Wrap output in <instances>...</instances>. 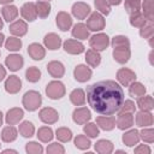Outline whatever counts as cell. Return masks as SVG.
Wrapping results in <instances>:
<instances>
[{
  "instance_id": "cell-25",
  "label": "cell",
  "mask_w": 154,
  "mask_h": 154,
  "mask_svg": "<svg viewBox=\"0 0 154 154\" xmlns=\"http://www.w3.org/2000/svg\"><path fill=\"white\" fill-rule=\"evenodd\" d=\"M138 141H140V135H138L137 130H130L123 135V142L128 147H132V146L137 144Z\"/></svg>"
},
{
  "instance_id": "cell-40",
  "label": "cell",
  "mask_w": 154,
  "mask_h": 154,
  "mask_svg": "<svg viewBox=\"0 0 154 154\" xmlns=\"http://www.w3.org/2000/svg\"><path fill=\"white\" fill-rule=\"evenodd\" d=\"M129 93H130V95L131 96H142V95H144V93H146V88L141 84V83H132L131 85H130V88H129Z\"/></svg>"
},
{
  "instance_id": "cell-43",
  "label": "cell",
  "mask_w": 154,
  "mask_h": 154,
  "mask_svg": "<svg viewBox=\"0 0 154 154\" xmlns=\"http://www.w3.org/2000/svg\"><path fill=\"white\" fill-rule=\"evenodd\" d=\"M153 20H148L142 28H141V31H140V35L144 38H150L153 37Z\"/></svg>"
},
{
  "instance_id": "cell-20",
  "label": "cell",
  "mask_w": 154,
  "mask_h": 154,
  "mask_svg": "<svg viewBox=\"0 0 154 154\" xmlns=\"http://www.w3.org/2000/svg\"><path fill=\"white\" fill-rule=\"evenodd\" d=\"M43 41H45L46 47H48L49 49H58L60 47V45H61V38L57 34H53V32L47 34L45 36Z\"/></svg>"
},
{
  "instance_id": "cell-9",
  "label": "cell",
  "mask_w": 154,
  "mask_h": 154,
  "mask_svg": "<svg viewBox=\"0 0 154 154\" xmlns=\"http://www.w3.org/2000/svg\"><path fill=\"white\" fill-rule=\"evenodd\" d=\"M73 120L77 123V124H85L88 120H90L91 116H90V112L87 107H79L77 109L73 111V116H72Z\"/></svg>"
},
{
  "instance_id": "cell-53",
  "label": "cell",
  "mask_w": 154,
  "mask_h": 154,
  "mask_svg": "<svg viewBox=\"0 0 154 154\" xmlns=\"http://www.w3.org/2000/svg\"><path fill=\"white\" fill-rule=\"evenodd\" d=\"M5 76H6V70L0 65V81H2Z\"/></svg>"
},
{
  "instance_id": "cell-22",
  "label": "cell",
  "mask_w": 154,
  "mask_h": 154,
  "mask_svg": "<svg viewBox=\"0 0 154 154\" xmlns=\"http://www.w3.org/2000/svg\"><path fill=\"white\" fill-rule=\"evenodd\" d=\"M72 36L76 37V38H79V40H85V38H88V36H89V30H88L87 25L83 24V23L76 24V25L73 26V29H72Z\"/></svg>"
},
{
  "instance_id": "cell-57",
  "label": "cell",
  "mask_w": 154,
  "mask_h": 154,
  "mask_svg": "<svg viewBox=\"0 0 154 154\" xmlns=\"http://www.w3.org/2000/svg\"><path fill=\"white\" fill-rule=\"evenodd\" d=\"M1 123H2V113L0 112V125H1Z\"/></svg>"
},
{
  "instance_id": "cell-7",
  "label": "cell",
  "mask_w": 154,
  "mask_h": 154,
  "mask_svg": "<svg viewBox=\"0 0 154 154\" xmlns=\"http://www.w3.org/2000/svg\"><path fill=\"white\" fill-rule=\"evenodd\" d=\"M20 13L23 16L24 19L29 20V22H32L36 19L37 17V12H36V6L34 2H26L20 8Z\"/></svg>"
},
{
  "instance_id": "cell-2",
  "label": "cell",
  "mask_w": 154,
  "mask_h": 154,
  "mask_svg": "<svg viewBox=\"0 0 154 154\" xmlns=\"http://www.w3.org/2000/svg\"><path fill=\"white\" fill-rule=\"evenodd\" d=\"M42 102V99H41V95L35 91V90H30V91H26L23 96V105L24 107L28 109V111H35L38 108V106L41 105Z\"/></svg>"
},
{
  "instance_id": "cell-1",
  "label": "cell",
  "mask_w": 154,
  "mask_h": 154,
  "mask_svg": "<svg viewBox=\"0 0 154 154\" xmlns=\"http://www.w3.org/2000/svg\"><path fill=\"white\" fill-rule=\"evenodd\" d=\"M87 100L96 113L112 116L120 109L124 102V91L114 81H100L88 87Z\"/></svg>"
},
{
  "instance_id": "cell-33",
  "label": "cell",
  "mask_w": 154,
  "mask_h": 154,
  "mask_svg": "<svg viewBox=\"0 0 154 154\" xmlns=\"http://www.w3.org/2000/svg\"><path fill=\"white\" fill-rule=\"evenodd\" d=\"M149 19H147L141 12H137V13H134V14H130V23L132 26H136V28H142Z\"/></svg>"
},
{
  "instance_id": "cell-39",
  "label": "cell",
  "mask_w": 154,
  "mask_h": 154,
  "mask_svg": "<svg viewBox=\"0 0 154 154\" xmlns=\"http://www.w3.org/2000/svg\"><path fill=\"white\" fill-rule=\"evenodd\" d=\"M5 47H6V49L12 51V52L18 51L22 47V41H20V38H17V37H8L5 42Z\"/></svg>"
},
{
  "instance_id": "cell-23",
  "label": "cell",
  "mask_w": 154,
  "mask_h": 154,
  "mask_svg": "<svg viewBox=\"0 0 154 154\" xmlns=\"http://www.w3.org/2000/svg\"><path fill=\"white\" fill-rule=\"evenodd\" d=\"M47 70H48L49 75H52L53 77H61L65 72L64 65L60 61H51L47 65Z\"/></svg>"
},
{
  "instance_id": "cell-55",
  "label": "cell",
  "mask_w": 154,
  "mask_h": 154,
  "mask_svg": "<svg viewBox=\"0 0 154 154\" xmlns=\"http://www.w3.org/2000/svg\"><path fill=\"white\" fill-rule=\"evenodd\" d=\"M4 38H5V36H4V35H2L1 32H0V46H1L2 43H4Z\"/></svg>"
},
{
  "instance_id": "cell-46",
  "label": "cell",
  "mask_w": 154,
  "mask_h": 154,
  "mask_svg": "<svg viewBox=\"0 0 154 154\" xmlns=\"http://www.w3.org/2000/svg\"><path fill=\"white\" fill-rule=\"evenodd\" d=\"M112 46H113V48H116V47H129L130 42H129L128 37H125V36H116L112 40Z\"/></svg>"
},
{
  "instance_id": "cell-24",
  "label": "cell",
  "mask_w": 154,
  "mask_h": 154,
  "mask_svg": "<svg viewBox=\"0 0 154 154\" xmlns=\"http://www.w3.org/2000/svg\"><path fill=\"white\" fill-rule=\"evenodd\" d=\"M85 61L90 65V66H93V67H96L100 63H101V55L99 54V52L97 51H95V49H88L87 51V53H85Z\"/></svg>"
},
{
  "instance_id": "cell-45",
  "label": "cell",
  "mask_w": 154,
  "mask_h": 154,
  "mask_svg": "<svg viewBox=\"0 0 154 154\" xmlns=\"http://www.w3.org/2000/svg\"><path fill=\"white\" fill-rule=\"evenodd\" d=\"M143 16L149 19L153 20V0H144L143 1Z\"/></svg>"
},
{
  "instance_id": "cell-13",
  "label": "cell",
  "mask_w": 154,
  "mask_h": 154,
  "mask_svg": "<svg viewBox=\"0 0 154 154\" xmlns=\"http://www.w3.org/2000/svg\"><path fill=\"white\" fill-rule=\"evenodd\" d=\"M113 58L119 64H125L130 58L129 47H116L113 51Z\"/></svg>"
},
{
  "instance_id": "cell-29",
  "label": "cell",
  "mask_w": 154,
  "mask_h": 154,
  "mask_svg": "<svg viewBox=\"0 0 154 154\" xmlns=\"http://www.w3.org/2000/svg\"><path fill=\"white\" fill-rule=\"evenodd\" d=\"M35 6H36V12H37V16L38 17H41V18L48 17V14L51 12V5H49L48 1L40 0V1H37L35 4Z\"/></svg>"
},
{
  "instance_id": "cell-42",
  "label": "cell",
  "mask_w": 154,
  "mask_h": 154,
  "mask_svg": "<svg viewBox=\"0 0 154 154\" xmlns=\"http://www.w3.org/2000/svg\"><path fill=\"white\" fill-rule=\"evenodd\" d=\"M94 4H95V7L96 10H99L101 13L103 14H109L111 12V5L108 4L107 0H94Z\"/></svg>"
},
{
  "instance_id": "cell-4",
  "label": "cell",
  "mask_w": 154,
  "mask_h": 154,
  "mask_svg": "<svg viewBox=\"0 0 154 154\" xmlns=\"http://www.w3.org/2000/svg\"><path fill=\"white\" fill-rule=\"evenodd\" d=\"M87 28L91 31H99L105 28V19L99 12H93L87 20Z\"/></svg>"
},
{
  "instance_id": "cell-56",
  "label": "cell",
  "mask_w": 154,
  "mask_h": 154,
  "mask_svg": "<svg viewBox=\"0 0 154 154\" xmlns=\"http://www.w3.org/2000/svg\"><path fill=\"white\" fill-rule=\"evenodd\" d=\"M13 0H0V4H10Z\"/></svg>"
},
{
  "instance_id": "cell-52",
  "label": "cell",
  "mask_w": 154,
  "mask_h": 154,
  "mask_svg": "<svg viewBox=\"0 0 154 154\" xmlns=\"http://www.w3.org/2000/svg\"><path fill=\"white\" fill-rule=\"evenodd\" d=\"M135 153H150V149H149V147H147V146H144V144H142V146H140L138 148H136L135 149Z\"/></svg>"
},
{
  "instance_id": "cell-18",
  "label": "cell",
  "mask_w": 154,
  "mask_h": 154,
  "mask_svg": "<svg viewBox=\"0 0 154 154\" xmlns=\"http://www.w3.org/2000/svg\"><path fill=\"white\" fill-rule=\"evenodd\" d=\"M28 53L34 60H41L45 58V54H46L45 48L38 43H31L28 47Z\"/></svg>"
},
{
  "instance_id": "cell-10",
  "label": "cell",
  "mask_w": 154,
  "mask_h": 154,
  "mask_svg": "<svg viewBox=\"0 0 154 154\" xmlns=\"http://www.w3.org/2000/svg\"><path fill=\"white\" fill-rule=\"evenodd\" d=\"M90 13V7L89 5L84 2H76L72 6V14L77 17L78 19H84L88 14Z\"/></svg>"
},
{
  "instance_id": "cell-15",
  "label": "cell",
  "mask_w": 154,
  "mask_h": 154,
  "mask_svg": "<svg viewBox=\"0 0 154 154\" xmlns=\"http://www.w3.org/2000/svg\"><path fill=\"white\" fill-rule=\"evenodd\" d=\"M55 19H57L58 28L60 30H63V31H66L67 29H70V26L72 24V19H71L70 14L66 13V12H59L57 14V18Z\"/></svg>"
},
{
  "instance_id": "cell-47",
  "label": "cell",
  "mask_w": 154,
  "mask_h": 154,
  "mask_svg": "<svg viewBox=\"0 0 154 154\" xmlns=\"http://www.w3.org/2000/svg\"><path fill=\"white\" fill-rule=\"evenodd\" d=\"M83 130H84V132H85L89 137H96V136L99 135V129H97V126H96L94 123L87 124Z\"/></svg>"
},
{
  "instance_id": "cell-30",
  "label": "cell",
  "mask_w": 154,
  "mask_h": 154,
  "mask_svg": "<svg viewBox=\"0 0 154 154\" xmlns=\"http://www.w3.org/2000/svg\"><path fill=\"white\" fill-rule=\"evenodd\" d=\"M95 150L101 154H108L113 150V144L107 140H100L99 142L95 143Z\"/></svg>"
},
{
  "instance_id": "cell-12",
  "label": "cell",
  "mask_w": 154,
  "mask_h": 154,
  "mask_svg": "<svg viewBox=\"0 0 154 154\" xmlns=\"http://www.w3.org/2000/svg\"><path fill=\"white\" fill-rule=\"evenodd\" d=\"M20 88H22V82L17 76H10L5 82V89L7 93L16 94L20 90Z\"/></svg>"
},
{
  "instance_id": "cell-58",
  "label": "cell",
  "mask_w": 154,
  "mask_h": 154,
  "mask_svg": "<svg viewBox=\"0 0 154 154\" xmlns=\"http://www.w3.org/2000/svg\"><path fill=\"white\" fill-rule=\"evenodd\" d=\"M2 28V20H1V18H0V29Z\"/></svg>"
},
{
  "instance_id": "cell-26",
  "label": "cell",
  "mask_w": 154,
  "mask_h": 154,
  "mask_svg": "<svg viewBox=\"0 0 154 154\" xmlns=\"http://www.w3.org/2000/svg\"><path fill=\"white\" fill-rule=\"evenodd\" d=\"M1 13H2L5 20L10 23V22H12L13 19H16V17L18 16V10H17V7L13 6V5H6V6H4V7L1 8Z\"/></svg>"
},
{
  "instance_id": "cell-44",
  "label": "cell",
  "mask_w": 154,
  "mask_h": 154,
  "mask_svg": "<svg viewBox=\"0 0 154 154\" xmlns=\"http://www.w3.org/2000/svg\"><path fill=\"white\" fill-rule=\"evenodd\" d=\"M75 146L79 149H88L90 147V141H89V138H87V136L78 135L75 138Z\"/></svg>"
},
{
  "instance_id": "cell-8",
  "label": "cell",
  "mask_w": 154,
  "mask_h": 154,
  "mask_svg": "<svg viewBox=\"0 0 154 154\" xmlns=\"http://www.w3.org/2000/svg\"><path fill=\"white\" fill-rule=\"evenodd\" d=\"M117 78L118 81L123 84V85H129L130 83H132L136 79V75L134 71L129 70V69H120L117 73Z\"/></svg>"
},
{
  "instance_id": "cell-5",
  "label": "cell",
  "mask_w": 154,
  "mask_h": 154,
  "mask_svg": "<svg viewBox=\"0 0 154 154\" xmlns=\"http://www.w3.org/2000/svg\"><path fill=\"white\" fill-rule=\"evenodd\" d=\"M109 43V40H108V36L106 34H97V35H94L90 40H89V45L95 51H103L107 48Z\"/></svg>"
},
{
  "instance_id": "cell-38",
  "label": "cell",
  "mask_w": 154,
  "mask_h": 154,
  "mask_svg": "<svg viewBox=\"0 0 154 154\" xmlns=\"http://www.w3.org/2000/svg\"><path fill=\"white\" fill-rule=\"evenodd\" d=\"M25 77H26V79H28L29 82L35 83V82H37V81L40 79V77H41V72H40V70H38L37 67L31 66V67H29V69L26 70V72H25Z\"/></svg>"
},
{
  "instance_id": "cell-28",
  "label": "cell",
  "mask_w": 154,
  "mask_h": 154,
  "mask_svg": "<svg viewBox=\"0 0 154 154\" xmlns=\"http://www.w3.org/2000/svg\"><path fill=\"white\" fill-rule=\"evenodd\" d=\"M96 123L99 124V126L103 130H112L114 126H116V120L113 117H108V116H105V117H97L96 118Z\"/></svg>"
},
{
  "instance_id": "cell-14",
  "label": "cell",
  "mask_w": 154,
  "mask_h": 154,
  "mask_svg": "<svg viewBox=\"0 0 154 154\" xmlns=\"http://www.w3.org/2000/svg\"><path fill=\"white\" fill-rule=\"evenodd\" d=\"M73 75L78 82H87L91 77V70L89 67H87L85 65H78V66H76Z\"/></svg>"
},
{
  "instance_id": "cell-11",
  "label": "cell",
  "mask_w": 154,
  "mask_h": 154,
  "mask_svg": "<svg viewBox=\"0 0 154 154\" xmlns=\"http://www.w3.org/2000/svg\"><path fill=\"white\" fill-rule=\"evenodd\" d=\"M5 64H6V66H7L11 71H17V70H19V69L23 66V64H24L23 57H22V55H18V54H11V55H8V57L6 58Z\"/></svg>"
},
{
  "instance_id": "cell-16",
  "label": "cell",
  "mask_w": 154,
  "mask_h": 154,
  "mask_svg": "<svg viewBox=\"0 0 154 154\" xmlns=\"http://www.w3.org/2000/svg\"><path fill=\"white\" fill-rule=\"evenodd\" d=\"M64 49L70 54H79L84 51V46L76 40H67L64 42Z\"/></svg>"
},
{
  "instance_id": "cell-27",
  "label": "cell",
  "mask_w": 154,
  "mask_h": 154,
  "mask_svg": "<svg viewBox=\"0 0 154 154\" xmlns=\"http://www.w3.org/2000/svg\"><path fill=\"white\" fill-rule=\"evenodd\" d=\"M136 124L138 126H148L153 124V117L150 113L146 111H141L136 116Z\"/></svg>"
},
{
  "instance_id": "cell-48",
  "label": "cell",
  "mask_w": 154,
  "mask_h": 154,
  "mask_svg": "<svg viewBox=\"0 0 154 154\" xmlns=\"http://www.w3.org/2000/svg\"><path fill=\"white\" fill-rule=\"evenodd\" d=\"M25 149H26L28 153H32V154H37V153H42L43 152V148L36 142H29L26 144Z\"/></svg>"
},
{
  "instance_id": "cell-41",
  "label": "cell",
  "mask_w": 154,
  "mask_h": 154,
  "mask_svg": "<svg viewBox=\"0 0 154 154\" xmlns=\"http://www.w3.org/2000/svg\"><path fill=\"white\" fill-rule=\"evenodd\" d=\"M57 137L61 142H67V141H70L72 138V132L67 128H59L57 130Z\"/></svg>"
},
{
  "instance_id": "cell-35",
  "label": "cell",
  "mask_w": 154,
  "mask_h": 154,
  "mask_svg": "<svg viewBox=\"0 0 154 154\" xmlns=\"http://www.w3.org/2000/svg\"><path fill=\"white\" fill-rule=\"evenodd\" d=\"M125 10L129 14H134L140 12L141 10V0H125Z\"/></svg>"
},
{
  "instance_id": "cell-50",
  "label": "cell",
  "mask_w": 154,
  "mask_h": 154,
  "mask_svg": "<svg viewBox=\"0 0 154 154\" xmlns=\"http://www.w3.org/2000/svg\"><path fill=\"white\" fill-rule=\"evenodd\" d=\"M120 109H122V112H120V113H123V112H128V113H134V112H135V103H134L132 101L128 100V101H125V103L123 102V105H122Z\"/></svg>"
},
{
  "instance_id": "cell-32",
  "label": "cell",
  "mask_w": 154,
  "mask_h": 154,
  "mask_svg": "<svg viewBox=\"0 0 154 154\" xmlns=\"http://www.w3.org/2000/svg\"><path fill=\"white\" fill-rule=\"evenodd\" d=\"M1 138L4 142H12L17 138V130L13 126H6L4 128L1 132Z\"/></svg>"
},
{
  "instance_id": "cell-49",
  "label": "cell",
  "mask_w": 154,
  "mask_h": 154,
  "mask_svg": "<svg viewBox=\"0 0 154 154\" xmlns=\"http://www.w3.org/2000/svg\"><path fill=\"white\" fill-rule=\"evenodd\" d=\"M141 137L146 142L152 143L154 141V131H153V129H144V130H142L141 131Z\"/></svg>"
},
{
  "instance_id": "cell-37",
  "label": "cell",
  "mask_w": 154,
  "mask_h": 154,
  "mask_svg": "<svg viewBox=\"0 0 154 154\" xmlns=\"http://www.w3.org/2000/svg\"><path fill=\"white\" fill-rule=\"evenodd\" d=\"M37 137L38 140H41L42 142H49L53 138V131L51 128L48 126H42L38 129L37 131Z\"/></svg>"
},
{
  "instance_id": "cell-34",
  "label": "cell",
  "mask_w": 154,
  "mask_h": 154,
  "mask_svg": "<svg viewBox=\"0 0 154 154\" xmlns=\"http://www.w3.org/2000/svg\"><path fill=\"white\" fill-rule=\"evenodd\" d=\"M137 105L142 111H150L154 106V101L152 96H140L137 100Z\"/></svg>"
},
{
  "instance_id": "cell-6",
  "label": "cell",
  "mask_w": 154,
  "mask_h": 154,
  "mask_svg": "<svg viewBox=\"0 0 154 154\" xmlns=\"http://www.w3.org/2000/svg\"><path fill=\"white\" fill-rule=\"evenodd\" d=\"M40 119L46 124H53L59 119V114L55 109L46 107L40 111Z\"/></svg>"
},
{
  "instance_id": "cell-51",
  "label": "cell",
  "mask_w": 154,
  "mask_h": 154,
  "mask_svg": "<svg viewBox=\"0 0 154 154\" xmlns=\"http://www.w3.org/2000/svg\"><path fill=\"white\" fill-rule=\"evenodd\" d=\"M65 149L59 143H52L47 147V153H64Z\"/></svg>"
},
{
  "instance_id": "cell-19",
  "label": "cell",
  "mask_w": 154,
  "mask_h": 154,
  "mask_svg": "<svg viewBox=\"0 0 154 154\" xmlns=\"http://www.w3.org/2000/svg\"><path fill=\"white\" fill-rule=\"evenodd\" d=\"M132 124H134V117L131 116V113L123 112V113L119 114V117H118V119H117V126H118L120 130L128 129V128H130Z\"/></svg>"
},
{
  "instance_id": "cell-31",
  "label": "cell",
  "mask_w": 154,
  "mask_h": 154,
  "mask_svg": "<svg viewBox=\"0 0 154 154\" xmlns=\"http://www.w3.org/2000/svg\"><path fill=\"white\" fill-rule=\"evenodd\" d=\"M70 100L73 105L76 106H81L84 103L85 101V96H84V91L82 89H75L71 94H70Z\"/></svg>"
},
{
  "instance_id": "cell-54",
  "label": "cell",
  "mask_w": 154,
  "mask_h": 154,
  "mask_svg": "<svg viewBox=\"0 0 154 154\" xmlns=\"http://www.w3.org/2000/svg\"><path fill=\"white\" fill-rule=\"evenodd\" d=\"M109 5H119L122 0H107Z\"/></svg>"
},
{
  "instance_id": "cell-3",
  "label": "cell",
  "mask_w": 154,
  "mask_h": 154,
  "mask_svg": "<svg viewBox=\"0 0 154 154\" xmlns=\"http://www.w3.org/2000/svg\"><path fill=\"white\" fill-rule=\"evenodd\" d=\"M46 93L51 99H60L65 94V87L61 82L59 81H53L48 83L46 88Z\"/></svg>"
},
{
  "instance_id": "cell-21",
  "label": "cell",
  "mask_w": 154,
  "mask_h": 154,
  "mask_svg": "<svg viewBox=\"0 0 154 154\" xmlns=\"http://www.w3.org/2000/svg\"><path fill=\"white\" fill-rule=\"evenodd\" d=\"M23 111L20 108H12L7 112L6 114V122L10 125H14L17 123H19V120L23 118Z\"/></svg>"
},
{
  "instance_id": "cell-36",
  "label": "cell",
  "mask_w": 154,
  "mask_h": 154,
  "mask_svg": "<svg viewBox=\"0 0 154 154\" xmlns=\"http://www.w3.org/2000/svg\"><path fill=\"white\" fill-rule=\"evenodd\" d=\"M34 131H35V128L34 125L30 123V122H23L20 125H19V132L23 137H31L34 135Z\"/></svg>"
},
{
  "instance_id": "cell-17",
  "label": "cell",
  "mask_w": 154,
  "mask_h": 154,
  "mask_svg": "<svg viewBox=\"0 0 154 154\" xmlns=\"http://www.w3.org/2000/svg\"><path fill=\"white\" fill-rule=\"evenodd\" d=\"M8 29L11 31V34H13L16 36H23L28 31V25H26V23L24 20L19 19V20H16L14 23H12Z\"/></svg>"
}]
</instances>
